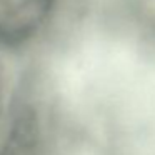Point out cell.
Wrapping results in <instances>:
<instances>
[{
	"mask_svg": "<svg viewBox=\"0 0 155 155\" xmlns=\"http://www.w3.org/2000/svg\"><path fill=\"white\" fill-rule=\"evenodd\" d=\"M52 122L37 88L22 85L10 97L0 127V155H52Z\"/></svg>",
	"mask_w": 155,
	"mask_h": 155,
	"instance_id": "6da1fadb",
	"label": "cell"
},
{
	"mask_svg": "<svg viewBox=\"0 0 155 155\" xmlns=\"http://www.w3.org/2000/svg\"><path fill=\"white\" fill-rule=\"evenodd\" d=\"M67 0H0V54L22 55L42 45L62 18Z\"/></svg>",
	"mask_w": 155,
	"mask_h": 155,
	"instance_id": "7a4b0ae2",
	"label": "cell"
},
{
	"mask_svg": "<svg viewBox=\"0 0 155 155\" xmlns=\"http://www.w3.org/2000/svg\"><path fill=\"white\" fill-rule=\"evenodd\" d=\"M102 10L118 37L155 55V0H107Z\"/></svg>",
	"mask_w": 155,
	"mask_h": 155,
	"instance_id": "3957f363",
	"label": "cell"
}]
</instances>
